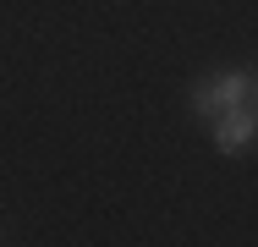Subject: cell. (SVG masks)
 Masks as SVG:
<instances>
[{"label": "cell", "instance_id": "1", "mask_svg": "<svg viewBox=\"0 0 258 247\" xmlns=\"http://www.w3.org/2000/svg\"><path fill=\"white\" fill-rule=\"evenodd\" d=\"M236 104H253V72H214L192 88V115L198 121H214L220 110H236Z\"/></svg>", "mask_w": 258, "mask_h": 247}, {"label": "cell", "instance_id": "2", "mask_svg": "<svg viewBox=\"0 0 258 247\" xmlns=\"http://www.w3.org/2000/svg\"><path fill=\"white\" fill-rule=\"evenodd\" d=\"M209 132H214V148H220V154H247V148H253V132H258V121H253V104L220 110V115L209 121Z\"/></svg>", "mask_w": 258, "mask_h": 247}]
</instances>
